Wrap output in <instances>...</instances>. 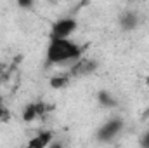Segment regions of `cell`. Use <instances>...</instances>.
<instances>
[{
  "label": "cell",
  "instance_id": "1",
  "mask_svg": "<svg viewBox=\"0 0 149 148\" xmlns=\"http://www.w3.org/2000/svg\"><path fill=\"white\" fill-rule=\"evenodd\" d=\"M83 47H80L78 44H74L71 40L64 38V40H50L49 49H47V61L50 65H61V63H68V61H78L81 58Z\"/></svg>",
  "mask_w": 149,
  "mask_h": 148
},
{
  "label": "cell",
  "instance_id": "2",
  "mask_svg": "<svg viewBox=\"0 0 149 148\" xmlns=\"http://www.w3.org/2000/svg\"><path fill=\"white\" fill-rule=\"evenodd\" d=\"M76 30V21L71 18H64L61 21H57L52 26V33H50V40H64Z\"/></svg>",
  "mask_w": 149,
  "mask_h": 148
},
{
  "label": "cell",
  "instance_id": "3",
  "mask_svg": "<svg viewBox=\"0 0 149 148\" xmlns=\"http://www.w3.org/2000/svg\"><path fill=\"white\" fill-rule=\"evenodd\" d=\"M121 127H123V122H121L120 118H113V120H109L108 124H104V125L99 129L97 138H99L101 141H111L113 138L121 131Z\"/></svg>",
  "mask_w": 149,
  "mask_h": 148
},
{
  "label": "cell",
  "instance_id": "4",
  "mask_svg": "<svg viewBox=\"0 0 149 148\" xmlns=\"http://www.w3.org/2000/svg\"><path fill=\"white\" fill-rule=\"evenodd\" d=\"M97 68V63L92 61V59H85V58H80L73 66H71V72H70V77H83V75L92 73L94 70Z\"/></svg>",
  "mask_w": 149,
  "mask_h": 148
},
{
  "label": "cell",
  "instance_id": "5",
  "mask_svg": "<svg viewBox=\"0 0 149 148\" xmlns=\"http://www.w3.org/2000/svg\"><path fill=\"white\" fill-rule=\"evenodd\" d=\"M45 111H47L45 103H42V101L31 103V105H28V106L24 108V111H23V120H24V122H33V120L40 118L42 115H45Z\"/></svg>",
  "mask_w": 149,
  "mask_h": 148
},
{
  "label": "cell",
  "instance_id": "6",
  "mask_svg": "<svg viewBox=\"0 0 149 148\" xmlns=\"http://www.w3.org/2000/svg\"><path fill=\"white\" fill-rule=\"evenodd\" d=\"M50 143H52V132L45 131V132H40L38 136H35L33 140H30L24 148H47Z\"/></svg>",
  "mask_w": 149,
  "mask_h": 148
},
{
  "label": "cell",
  "instance_id": "7",
  "mask_svg": "<svg viewBox=\"0 0 149 148\" xmlns=\"http://www.w3.org/2000/svg\"><path fill=\"white\" fill-rule=\"evenodd\" d=\"M137 14H134V12H125L121 18H120V25H121V28H125V30H134L135 26H137Z\"/></svg>",
  "mask_w": 149,
  "mask_h": 148
},
{
  "label": "cell",
  "instance_id": "8",
  "mask_svg": "<svg viewBox=\"0 0 149 148\" xmlns=\"http://www.w3.org/2000/svg\"><path fill=\"white\" fill-rule=\"evenodd\" d=\"M70 80H71L70 73L68 75H57V77H52L50 78V85L54 89H63V87H66L70 84Z\"/></svg>",
  "mask_w": 149,
  "mask_h": 148
},
{
  "label": "cell",
  "instance_id": "9",
  "mask_svg": "<svg viewBox=\"0 0 149 148\" xmlns=\"http://www.w3.org/2000/svg\"><path fill=\"white\" fill-rule=\"evenodd\" d=\"M99 101H101L102 106H108V108L116 106V99L113 98L111 94H108V92H101V94H99Z\"/></svg>",
  "mask_w": 149,
  "mask_h": 148
},
{
  "label": "cell",
  "instance_id": "10",
  "mask_svg": "<svg viewBox=\"0 0 149 148\" xmlns=\"http://www.w3.org/2000/svg\"><path fill=\"white\" fill-rule=\"evenodd\" d=\"M142 147H144V148H149V132L144 136V138H142Z\"/></svg>",
  "mask_w": 149,
  "mask_h": 148
},
{
  "label": "cell",
  "instance_id": "11",
  "mask_svg": "<svg viewBox=\"0 0 149 148\" xmlns=\"http://www.w3.org/2000/svg\"><path fill=\"white\" fill-rule=\"evenodd\" d=\"M3 113H5V110H3V106H2V98H0V118L3 117Z\"/></svg>",
  "mask_w": 149,
  "mask_h": 148
},
{
  "label": "cell",
  "instance_id": "12",
  "mask_svg": "<svg viewBox=\"0 0 149 148\" xmlns=\"http://www.w3.org/2000/svg\"><path fill=\"white\" fill-rule=\"evenodd\" d=\"M50 148H63V147H61V145H52Z\"/></svg>",
  "mask_w": 149,
  "mask_h": 148
}]
</instances>
